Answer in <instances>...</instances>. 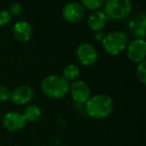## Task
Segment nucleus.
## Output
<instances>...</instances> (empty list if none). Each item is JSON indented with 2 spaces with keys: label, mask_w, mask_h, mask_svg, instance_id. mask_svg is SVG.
<instances>
[{
  "label": "nucleus",
  "mask_w": 146,
  "mask_h": 146,
  "mask_svg": "<svg viewBox=\"0 0 146 146\" xmlns=\"http://www.w3.org/2000/svg\"><path fill=\"white\" fill-rule=\"evenodd\" d=\"M114 110V102L110 96L106 94H96L90 96L85 102V111L94 119H104L112 114Z\"/></svg>",
  "instance_id": "obj_1"
},
{
  "label": "nucleus",
  "mask_w": 146,
  "mask_h": 146,
  "mask_svg": "<svg viewBox=\"0 0 146 146\" xmlns=\"http://www.w3.org/2000/svg\"><path fill=\"white\" fill-rule=\"evenodd\" d=\"M69 92L72 99L77 103H85L90 97V88L83 80H74L71 85H69Z\"/></svg>",
  "instance_id": "obj_8"
},
{
  "label": "nucleus",
  "mask_w": 146,
  "mask_h": 146,
  "mask_svg": "<svg viewBox=\"0 0 146 146\" xmlns=\"http://www.w3.org/2000/svg\"><path fill=\"white\" fill-rule=\"evenodd\" d=\"M132 9L131 0H105L103 12L107 18L121 20L130 14Z\"/></svg>",
  "instance_id": "obj_4"
},
{
  "label": "nucleus",
  "mask_w": 146,
  "mask_h": 146,
  "mask_svg": "<svg viewBox=\"0 0 146 146\" xmlns=\"http://www.w3.org/2000/svg\"><path fill=\"white\" fill-rule=\"evenodd\" d=\"M34 91L28 85H21L10 92V98L12 103L15 105H25L33 99Z\"/></svg>",
  "instance_id": "obj_9"
},
{
  "label": "nucleus",
  "mask_w": 146,
  "mask_h": 146,
  "mask_svg": "<svg viewBox=\"0 0 146 146\" xmlns=\"http://www.w3.org/2000/svg\"><path fill=\"white\" fill-rule=\"evenodd\" d=\"M41 114H42V111H41L40 107H39L38 105L32 104V105H29L25 108L22 115H23V117L25 118L26 121L34 122L40 118Z\"/></svg>",
  "instance_id": "obj_14"
},
{
  "label": "nucleus",
  "mask_w": 146,
  "mask_h": 146,
  "mask_svg": "<svg viewBox=\"0 0 146 146\" xmlns=\"http://www.w3.org/2000/svg\"><path fill=\"white\" fill-rule=\"evenodd\" d=\"M41 90L47 97L60 99L69 92V82L63 76L49 75L41 82Z\"/></svg>",
  "instance_id": "obj_2"
},
{
  "label": "nucleus",
  "mask_w": 146,
  "mask_h": 146,
  "mask_svg": "<svg viewBox=\"0 0 146 146\" xmlns=\"http://www.w3.org/2000/svg\"><path fill=\"white\" fill-rule=\"evenodd\" d=\"M79 67L76 64H68L67 66H65V68L63 69V77L67 80V81H74L76 78L79 76Z\"/></svg>",
  "instance_id": "obj_15"
},
{
  "label": "nucleus",
  "mask_w": 146,
  "mask_h": 146,
  "mask_svg": "<svg viewBox=\"0 0 146 146\" xmlns=\"http://www.w3.org/2000/svg\"><path fill=\"white\" fill-rule=\"evenodd\" d=\"M107 16L104 14L103 11L96 10L90 14V16L88 17V26L94 32L97 31H102V29L105 27L106 23H107Z\"/></svg>",
  "instance_id": "obj_13"
},
{
  "label": "nucleus",
  "mask_w": 146,
  "mask_h": 146,
  "mask_svg": "<svg viewBox=\"0 0 146 146\" xmlns=\"http://www.w3.org/2000/svg\"><path fill=\"white\" fill-rule=\"evenodd\" d=\"M11 21V14L8 10H0V26H5Z\"/></svg>",
  "instance_id": "obj_19"
},
{
  "label": "nucleus",
  "mask_w": 146,
  "mask_h": 146,
  "mask_svg": "<svg viewBox=\"0 0 146 146\" xmlns=\"http://www.w3.org/2000/svg\"><path fill=\"white\" fill-rule=\"evenodd\" d=\"M104 35H105V34H104L102 31H97V32H95V35H94V36H95L96 40H100V41H101L102 39H103Z\"/></svg>",
  "instance_id": "obj_21"
},
{
  "label": "nucleus",
  "mask_w": 146,
  "mask_h": 146,
  "mask_svg": "<svg viewBox=\"0 0 146 146\" xmlns=\"http://www.w3.org/2000/svg\"><path fill=\"white\" fill-rule=\"evenodd\" d=\"M129 28L135 38L144 39L146 33V17L143 12L135 15L130 20Z\"/></svg>",
  "instance_id": "obj_11"
},
{
  "label": "nucleus",
  "mask_w": 146,
  "mask_h": 146,
  "mask_svg": "<svg viewBox=\"0 0 146 146\" xmlns=\"http://www.w3.org/2000/svg\"><path fill=\"white\" fill-rule=\"evenodd\" d=\"M104 51L110 55H118L125 50L129 43V39L125 32L122 31H112L104 35L101 40Z\"/></svg>",
  "instance_id": "obj_3"
},
{
  "label": "nucleus",
  "mask_w": 146,
  "mask_h": 146,
  "mask_svg": "<svg viewBox=\"0 0 146 146\" xmlns=\"http://www.w3.org/2000/svg\"><path fill=\"white\" fill-rule=\"evenodd\" d=\"M136 76L142 84L146 83V62L145 60L138 63L136 67Z\"/></svg>",
  "instance_id": "obj_17"
},
{
  "label": "nucleus",
  "mask_w": 146,
  "mask_h": 146,
  "mask_svg": "<svg viewBox=\"0 0 146 146\" xmlns=\"http://www.w3.org/2000/svg\"><path fill=\"white\" fill-rule=\"evenodd\" d=\"M2 124L8 131H19L26 124V120L19 112L10 111L7 112L2 118Z\"/></svg>",
  "instance_id": "obj_10"
},
{
  "label": "nucleus",
  "mask_w": 146,
  "mask_h": 146,
  "mask_svg": "<svg viewBox=\"0 0 146 146\" xmlns=\"http://www.w3.org/2000/svg\"><path fill=\"white\" fill-rule=\"evenodd\" d=\"M10 98V90L6 86L0 85V102H5Z\"/></svg>",
  "instance_id": "obj_20"
},
{
  "label": "nucleus",
  "mask_w": 146,
  "mask_h": 146,
  "mask_svg": "<svg viewBox=\"0 0 146 146\" xmlns=\"http://www.w3.org/2000/svg\"><path fill=\"white\" fill-rule=\"evenodd\" d=\"M9 13L13 16H19V15L22 13L23 11V7L20 3L18 2H14L9 6Z\"/></svg>",
  "instance_id": "obj_18"
},
{
  "label": "nucleus",
  "mask_w": 146,
  "mask_h": 146,
  "mask_svg": "<svg viewBox=\"0 0 146 146\" xmlns=\"http://www.w3.org/2000/svg\"><path fill=\"white\" fill-rule=\"evenodd\" d=\"M13 36L20 42H27L32 36V26L27 21H17L13 26Z\"/></svg>",
  "instance_id": "obj_12"
},
{
  "label": "nucleus",
  "mask_w": 146,
  "mask_h": 146,
  "mask_svg": "<svg viewBox=\"0 0 146 146\" xmlns=\"http://www.w3.org/2000/svg\"><path fill=\"white\" fill-rule=\"evenodd\" d=\"M104 2H105V0H81L80 4L83 6V8L91 11H96L103 7Z\"/></svg>",
  "instance_id": "obj_16"
},
{
  "label": "nucleus",
  "mask_w": 146,
  "mask_h": 146,
  "mask_svg": "<svg viewBox=\"0 0 146 146\" xmlns=\"http://www.w3.org/2000/svg\"><path fill=\"white\" fill-rule=\"evenodd\" d=\"M85 9L78 2H69L63 7L62 17L68 23H78L83 19Z\"/></svg>",
  "instance_id": "obj_7"
},
{
  "label": "nucleus",
  "mask_w": 146,
  "mask_h": 146,
  "mask_svg": "<svg viewBox=\"0 0 146 146\" xmlns=\"http://www.w3.org/2000/svg\"><path fill=\"white\" fill-rule=\"evenodd\" d=\"M77 59L84 66H92L98 58L97 50L90 43H82L76 49Z\"/></svg>",
  "instance_id": "obj_5"
},
{
  "label": "nucleus",
  "mask_w": 146,
  "mask_h": 146,
  "mask_svg": "<svg viewBox=\"0 0 146 146\" xmlns=\"http://www.w3.org/2000/svg\"><path fill=\"white\" fill-rule=\"evenodd\" d=\"M127 57L134 63H140L145 60L146 57V42L144 39L135 38L127 47Z\"/></svg>",
  "instance_id": "obj_6"
}]
</instances>
